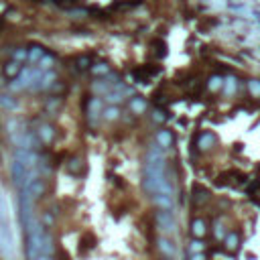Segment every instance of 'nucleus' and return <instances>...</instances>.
<instances>
[{"label":"nucleus","mask_w":260,"mask_h":260,"mask_svg":"<svg viewBox=\"0 0 260 260\" xmlns=\"http://www.w3.org/2000/svg\"><path fill=\"white\" fill-rule=\"evenodd\" d=\"M55 250L53 246V238L47 234V228L39 222H33L29 226V244H27V254L29 258H37V256H51V252Z\"/></svg>","instance_id":"f257e3e1"},{"label":"nucleus","mask_w":260,"mask_h":260,"mask_svg":"<svg viewBox=\"0 0 260 260\" xmlns=\"http://www.w3.org/2000/svg\"><path fill=\"white\" fill-rule=\"evenodd\" d=\"M154 220H157V226L163 234H173L175 228H177V222H175V216L173 212H165V210H159L157 216H154Z\"/></svg>","instance_id":"f03ea898"},{"label":"nucleus","mask_w":260,"mask_h":260,"mask_svg":"<svg viewBox=\"0 0 260 260\" xmlns=\"http://www.w3.org/2000/svg\"><path fill=\"white\" fill-rule=\"evenodd\" d=\"M15 161H19V163H23L27 169H33V167H37V154L33 152V150H27V148H19L17 152H15Z\"/></svg>","instance_id":"7ed1b4c3"},{"label":"nucleus","mask_w":260,"mask_h":260,"mask_svg":"<svg viewBox=\"0 0 260 260\" xmlns=\"http://www.w3.org/2000/svg\"><path fill=\"white\" fill-rule=\"evenodd\" d=\"M45 189H47V187H45V181L37 177V179H35V181H31L23 191H27V193L31 195V199H41V197L45 195Z\"/></svg>","instance_id":"20e7f679"},{"label":"nucleus","mask_w":260,"mask_h":260,"mask_svg":"<svg viewBox=\"0 0 260 260\" xmlns=\"http://www.w3.org/2000/svg\"><path fill=\"white\" fill-rule=\"evenodd\" d=\"M152 201H154V205H157L159 210H165V212H173V207H175V199H173V195L157 193V195H152Z\"/></svg>","instance_id":"39448f33"},{"label":"nucleus","mask_w":260,"mask_h":260,"mask_svg":"<svg viewBox=\"0 0 260 260\" xmlns=\"http://www.w3.org/2000/svg\"><path fill=\"white\" fill-rule=\"evenodd\" d=\"M37 138H39V142L49 144L51 140L55 138V130H53V126H51V124H41V126H39V130H37Z\"/></svg>","instance_id":"423d86ee"},{"label":"nucleus","mask_w":260,"mask_h":260,"mask_svg":"<svg viewBox=\"0 0 260 260\" xmlns=\"http://www.w3.org/2000/svg\"><path fill=\"white\" fill-rule=\"evenodd\" d=\"M157 244H159V250H161V254H165V258H173V256L177 254V248H175V244H173L169 238L161 236Z\"/></svg>","instance_id":"0eeeda50"},{"label":"nucleus","mask_w":260,"mask_h":260,"mask_svg":"<svg viewBox=\"0 0 260 260\" xmlns=\"http://www.w3.org/2000/svg\"><path fill=\"white\" fill-rule=\"evenodd\" d=\"M85 112H88L90 120H94V118H98V116L102 114V102H100V98L88 100V104H85Z\"/></svg>","instance_id":"6e6552de"},{"label":"nucleus","mask_w":260,"mask_h":260,"mask_svg":"<svg viewBox=\"0 0 260 260\" xmlns=\"http://www.w3.org/2000/svg\"><path fill=\"white\" fill-rule=\"evenodd\" d=\"M157 146H161L163 150L169 148V146H173V132L167 130V128L159 130V132H157Z\"/></svg>","instance_id":"1a4fd4ad"},{"label":"nucleus","mask_w":260,"mask_h":260,"mask_svg":"<svg viewBox=\"0 0 260 260\" xmlns=\"http://www.w3.org/2000/svg\"><path fill=\"white\" fill-rule=\"evenodd\" d=\"M214 144H216V136H214L212 132H203V134L199 136V140H197V146H199L201 150H210Z\"/></svg>","instance_id":"9d476101"},{"label":"nucleus","mask_w":260,"mask_h":260,"mask_svg":"<svg viewBox=\"0 0 260 260\" xmlns=\"http://www.w3.org/2000/svg\"><path fill=\"white\" fill-rule=\"evenodd\" d=\"M191 234H193V238L201 240V238L207 234V226H205V222H203V220H193V222H191Z\"/></svg>","instance_id":"9b49d317"},{"label":"nucleus","mask_w":260,"mask_h":260,"mask_svg":"<svg viewBox=\"0 0 260 260\" xmlns=\"http://www.w3.org/2000/svg\"><path fill=\"white\" fill-rule=\"evenodd\" d=\"M224 246H226V250L236 252V250H238V246H240V236H238L236 232L226 234V238H224Z\"/></svg>","instance_id":"f8f14e48"},{"label":"nucleus","mask_w":260,"mask_h":260,"mask_svg":"<svg viewBox=\"0 0 260 260\" xmlns=\"http://www.w3.org/2000/svg\"><path fill=\"white\" fill-rule=\"evenodd\" d=\"M0 108H5L9 112H17L19 102H17V98H11V96H0Z\"/></svg>","instance_id":"ddd939ff"},{"label":"nucleus","mask_w":260,"mask_h":260,"mask_svg":"<svg viewBox=\"0 0 260 260\" xmlns=\"http://www.w3.org/2000/svg\"><path fill=\"white\" fill-rule=\"evenodd\" d=\"M21 71H23V65L17 63V61H9V63L5 65V75L11 77V79H17Z\"/></svg>","instance_id":"4468645a"},{"label":"nucleus","mask_w":260,"mask_h":260,"mask_svg":"<svg viewBox=\"0 0 260 260\" xmlns=\"http://www.w3.org/2000/svg\"><path fill=\"white\" fill-rule=\"evenodd\" d=\"M43 57H45V49L43 47H39V45L31 47V51H29V61L31 63H39Z\"/></svg>","instance_id":"2eb2a0df"},{"label":"nucleus","mask_w":260,"mask_h":260,"mask_svg":"<svg viewBox=\"0 0 260 260\" xmlns=\"http://www.w3.org/2000/svg\"><path fill=\"white\" fill-rule=\"evenodd\" d=\"M146 110V102L142 98H132L130 100V112L132 114H142Z\"/></svg>","instance_id":"dca6fc26"},{"label":"nucleus","mask_w":260,"mask_h":260,"mask_svg":"<svg viewBox=\"0 0 260 260\" xmlns=\"http://www.w3.org/2000/svg\"><path fill=\"white\" fill-rule=\"evenodd\" d=\"M102 114H104V118H106V120L112 122V120H118L120 118V108L118 106H108Z\"/></svg>","instance_id":"f3484780"},{"label":"nucleus","mask_w":260,"mask_h":260,"mask_svg":"<svg viewBox=\"0 0 260 260\" xmlns=\"http://www.w3.org/2000/svg\"><path fill=\"white\" fill-rule=\"evenodd\" d=\"M67 171H69V173H73V175H77V173L81 171V159L73 157V159L67 163Z\"/></svg>","instance_id":"a211bd4d"},{"label":"nucleus","mask_w":260,"mask_h":260,"mask_svg":"<svg viewBox=\"0 0 260 260\" xmlns=\"http://www.w3.org/2000/svg\"><path fill=\"white\" fill-rule=\"evenodd\" d=\"M207 189H201V187H193V199L197 201V203H201V201H205L207 199Z\"/></svg>","instance_id":"6ab92c4d"},{"label":"nucleus","mask_w":260,"mask_h":260,"mask_svg":"<svg viewBox=\"0 0 260 260\" xmlns=\"http://www.w3.org/2000/svg\"><path fill=\"white\" fill-rule=\"evenodd\" d=\"M203 248H205L203 240H197V238H193V242L189 244V252L191 254H199V252H203Z\"/></svg>","instance_id":"aec40b11"},{"label":"nucleus","mask_w":260,"mask_h":260,"mask_svg":"<svg viewBox=\"0 0 260 260\" xmlns=\"http://www.w3.org/2000/svg\"><path fill=\"white\" fill-rule=\"evenodd\" d=\"M94 88H96V92H100V94H108V92H110V81L98 79V81L94 83Z\"/></svg>","instance_id":"412c9836"},{"label":"nucleus","mask_w":260,"mask_h":260,"mask_svg":"<svg viewBox=\"0 0 260 260\" xmlns=\"http://www.w3.org/2000/svg\"><path fill=\"white\" fill-rule=\"evenodd\" d=\"M106 100L114 106V104H120V102L124 100V94H122V92H116V94H114V92H108V94H106Z\"/></svg>","instance_id":"4be33fe9"},{"label":"nucleus","mask_w":260,"mask_h":260,"mask_svg":"<svg viewBox=\"0 0 260 260\" xmlns=\"http://www.w3.org/2000/svg\"><path fill=\"white\" fill-rule=\"evenodd\" d=\"M248 90H250L252 98H260V81L258 79H250L248 81Z\"/></svg>","instance_id":"5701e85b"},{"label":"nucleus","mask_w":260,"mask_h":260,"mask_svg":"<svg viewBox=\"0 0 260 260\" xmlns=\"http://www.w3.org/2000/svg\"><path fill=\"white\" fill-rule=\"evenodd\" d=\"M37 65H39V69H41V71H47L51 65H53V57H51V55L47 57V55H45V57H43V59H41Z\"/></svg>","instance_id":"b1692460"},{"label":"nucleus","mask_w":260,"mask_h":260,"mask_svg":"<svg viewBox=\"0 0 260 260\" xmlns=\"http://www.w3.org/2000/svg\"><path fill=\"white\" fill-rule=\"evenodd\" d=\"M236 88H238V81H236L234 77L226 79V83H224V90H226V94H234V92H236Z\"/></svg>","instance_id":"393cba45"},{"label":"nucleus","mask_w":260,"mask_h":260,"mask_svg":"<svg viewBox=\"0 0 260 260\" xmlns=\"http://www.w3.org/2000/svg\"><path fill=\"white\" fill-rule=\"evenodd\" d=\"M25 59H29V53H27L25 49H17V51H15V59H13V61H17V63H23Z\"/></svg>","instance_id":"a878e982"},{"label":"nucleus","mask_w":260,"mask_h":260,"mask_svg":"<svg viewBox=\"0 0 260 260\" xmlns=\"http://www.w3.org/2000/svg\"><path fill=\"white\" fill-rule=\"evenodd\" d=\"M94 73H98V75H108V73H110V67H108L106 63H100V65L96 63V65H94Z\"/></svg>","instance_id":"bb28decb"},{"label":"nucleus","mask_w":260,"mask_h":260,"mask_svg":"<svg viewBox=\"0 0 260 260\" xmlns=\"http://www.w3.org/2000/svg\"><path fill=\"white\" fill-rule=\"evenodd\" d=\"M222 85H224V79H222V77L214 75V77L210 79V90H220Z\"/></svg>","instance_id":"cd10ccee"},{"label":"nucleus","mask_w":260,"mask_h":260,"mask_svg":"<svg viewBox=\"0 0 260 260\" xmlns=\"http://www.w3.org/2000/svg\"><path fill=\"white\" fill-rule=\"evenodd\" d=\"M214 236H216L218 240H224V238H226V230H224L222 224H216V226H214Z\"/></svg>","instance_id":"c85d7f7f"},{"label":"nucleus","mask_w":260,"mask_h":260,"mask_svg":"<svg viewBox=\"0 0 260 260\" xmlns=\"http://www.w3.org/2000/svg\"><path fill=\"white\" fill-rule=\"evenodd\" d=\"M77 63H79V67H81V69H85V67H88V63H90V57H81V59H77Z\"/></svg>","instance_id":"c756f323"},{"label":"nucleus","mask_w":260,"mask_h":260,"mask_svg":"<svg viewBox=\"0 0 260 260\" xmlns=\"http://www.w3.org/2000/svg\"><path fill=\"white\" fill-rule=\"evenodd\" d=\"M191 260H205V254L199 252V254H191Z\"/></svg>","instance_id":"7c9ffc66"},{"label":"nucleus","mask_w":260,"mask_h":260,"mask_svg":"<svg viewBox=\"0 0 260 260\" xmlns=\"http://www.w3.org/2000/svg\"><path fill=\"white\" fill-rule=\"evenodd\" d=\"M154 120H159V122H161V120H165V116H163V114L157 110V112H154Z\"/></svg>","instance_id":"2f4dec72"},{"label":"nucleus","mask_w":260,"mask_h":260,"mask_svg":"<svg viewBox=\"0 0 260 260\" xmlns=\"http://www.w3.org/2000/svg\"><path fill=\"white\" fill-rule=\"evenodd\" d=\"M33 260H53L51 256H37V258H33Z\"/></svg>","instance_id":"473e14b6"},{"label":"nucleus","mask_w":260,"mask_h":260,"mask_svg":"<svg viewBox=\"0 0 260 260\" xmlns=\"http://www.w3.org/2000/svg\"><path fill=\"white\" fill-rule=\"evenodd\" d=\"M165 260H173V258H165Z\"/></svg>","instance_id":"72a5a7b5"}]
</instances>
